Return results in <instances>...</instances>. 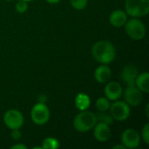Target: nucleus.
<instances>
[{
    "instance_id": "2eb2a0df",
    "label": "nucleus",
    "mask_w": 149,
    "mask_h": 149,
    "mask_svg": "<svg viewBox=\"0 0 149 149\" xmlns=\"http://www.w3.org/2000/svg\"><path fill=\"white\" fill-rule=\"evenodd\" d=\"M135 86L141 90L142 93H148L149 92V74L148 72H144L138 74L135 79Z\"/></svg>"
},
{
    "instance_id": "b1692460",
    "label": "nucleus",
    "mask_w": 149,
    "mask_h": 149,
    "mask_svg": "<svg viewBox=\"0 0 149 149\" xmlns=\"http://www.w3.org/2000/svg\"><path fill=\"white\" fill-rule=\"evenodd\" d=\"M10 148L11 149H27V147H26L25 145H24V144L19 143V144H15V145H13Z\"/></svg>"
},
{
    "instance_id": "0eeeda50",
    "label": "nucleus",
    "mask_w": 149,
    "mask_h": 149,
    "mask_svg": "<svg viewBox=\"0 0 149 149\" xmlns=\"http://www.w3.org/2000/svg\"><path fill=\"white\" fill-rule=\"evenodd\" d=\"M23 114L16 109H10L3 114L4 125L10 130L20 129L24 125Z\"/></svg>"
},
{
    "instance_id": "c756f323",
    "label": "nucleus",
    "mask_w": 149,
    "mask_h": 149,
    "mask_svg": "<svg viewBox=\"0 0 149 149\" xmlns=\"http://www.w3.org/2000/svg\"><path fill=\"white\" fill-rule=\"evenodd\" d=\"M5 1H12V0H5Z\"/></svg>"
},
{
    "instance_id": "f3484780",
    "label": "nucleus",
    "mask_w": 149,
    "mask_h": 149,
    "mask_svg": "<svg viewBox=\"0 0 149 149\" xmlns=\"http://www.w3.org/2000/svg\"><path fill=\"white\" fill-rule=\"evenodd\" d=\"M42 149H57L60 147L59 141L53 137H47L42 142Z\"/></svg>"
},
{
    "instance_id": "7ed1b4c3",
    "label": "nucleus",
    "mask_w": 149,
    "mask_h": 149,
    "mask_svg": "<svg viewBox=\"0 0 149 149\" xmlns=\"http://www.w3.org/2000/svg\"><path fill=\"white\" fill-rule=\"evenodd\" d=\"M125 10L132 17H145L149 13V0H126Z\"/></svg>"
},
{
    "instance_id": "423d86ee",
    "label": "nucleus",
    "mask_w": 149,
    "mask_h": 149,
    "mask_svg": "<svg viewBox=\"0 0 149 149\" xmlns=\"http://www.w3.org/2000/svg\"><path fill=\"white\" fill-rule=\"evenodd\" d=\"M110 114L113 120L117 121H125L127 120L131 113L130 107L127 103L121 100H115L110 106Z\"/></svg>"
},
{
    "instance_id": "4468645a",
    "label": "nucleus",
    "mask_w": 149,
    "mask_h": 149,
    "mask_svg": "<svg viewBox=\"0 0 149 149\" xmlns=\"http://www.w3.org/2000/svg\"><path fill=\"white\" fill-rule=\"evenodd\" d=\"M127 21V14L126 13V11L120 9L113 10L109 17L110 24L117 28L124 26Z\"/></svg>"
},
{
    "instance_id": "f257e3e1",
    "label": "nucleus",
    "mask_w": 149,
    "mask_h": 149,
    "mask_svg": "<svg viewBox=\"0 0 149 149\" xmlns=\"http://www.w3.org/2000/svg\"><path fill=\"white\" fill-rule=\"evenodd\" d=\"M92 55L100 64L109 65L114 60L116 51L111 42L107 40H100L93 45Z\"/></svg>"
},
{
    "instance_id": "20e7f679",
    "label": "nucleus",
    "mask_w": 149,
    "mask_h": 149,
    "mask_svg": "<svg viewBox=\"0 0 149 149\" xmlns=\"http://www.w3.org/2000/svg\"><path fill=\"white\" fill-rule=\"evenodd\" d=\"M125 31L134 40H141L146 36V26L139 17H132L125 24Z\"/></svg>"
},
{
    "instance_id": "cd10ccee",
    "label": "nucleus",
    "mask_w": 149,
    "mask_h": 149,
    "mask_svg": "<svg viewBox=\"0 0 149 149\" xmlns=\"http://www.w3.org/2000/svg\"><path fill=\"white\" fill-rule=\"evenodd\" d=\"M148 108H149V105L148 104V105H147V107H146V115H147V117H148V118H149Z\"/></svg>"
},
{
    "instance_id": "f8f14e48",
    "label": "nucleus",
    "mask_w": 149,
    "mask_h": 149,
    "mask_svg": "<svg viewBox=\"0 0 149 149\" xmlns=\"http://www.w3.org/2000/svg\"><path fill=\"white\" fill-rule=\"evenodd\" d=\"M93 136L100 142H105L111 137V130L107 124L97 122L93 127Z\"/></svg>"
},
{
    "instance_id": "393cba45",
    "label": "nucleus",
    "mask_w": 149,
    "mask_h": 149,
    "mask_svg": "<svg viewBox=\"0 0 149 149\" xmlns=\"http://www.w3.org/2000/svg\"><path fill=\"white\" fill-rule=\"evenodd\" d=\"M38 100H39V102H43L45 103L46 101V96H45L44 94H40L38 97Z\"/></svg>"
},
{
    "instance_id": "a211bd4d",
    "label": "nucleus",
    "mask_w": 149,
    "mask_h": 149,
    "mask_svg": "<svg viewBox=\"0 0 149 149\" xmlns=\"http://www.w3.org/2000/svg\"><path fill=\"white\" fill-rule=\"evenodd\" d=\"M95 106L100 112H107L109 110L111 104H110V100L107 98L100 97V98L97 99V100L95 102Z\"/></svg>"
},
{
    "instance_id": "dca6fc26",
    "label": "nucleus",
    "mask_w": 149,
    "mask_h": 149,
    "mask_svg": "<svg viewBox=\"0 0 149 149\" xmlns=\"http://www.w3.org/2000/svg\"><path fill=\"white\" fill-rule=\"evenodd\" d=\"M90 105H91V100L87 94L84 93H79L77 94L75 98V107H77V109H79V111L87 110Z\"/></svg>"
},
{
    "instance_id": "6ab92c4d",
    "label": "nucleus",
    "mask_w": 149,
    "mask_h": 149,
    "mask_svg": "<svg viewBox=\"0 0 149 149\" xmlns=\"http://www.w3.org/2000/svg\"><path fill=\"white\" fill-rule=\"evenodd\" d=\"M96 118L98 122H102L107 124L108 126L112 125L113 122V118L111 116V114H107L106 112H100L96 114Z\"/></svg>"
},
{
    "instance_id": "5701e85b",
    "label": "nucleus",
    "mask_w": 149,
    "mask_h": 149,
    "mask_svg": "<svg viewBox=\"0 0 149 149\" xmlns=\"http://www.w3.org/2000/svg\"><path fill=\"white\" fill-rule=\"evenodd\" d=\"M22 136V134L20 132L19 129H12L10 132V137L14 140V141H18Z\"/></svg>"
},
{
    "instance_id": "bb28decb",
    "label": "nucleus",
    "mask_w": 149,
    "mask_h": 149,
    "mask_svg": "<svg viewBox=\"0 0 149 149\" xmlns=\"http://www.w3.org/2000/svg\"><path fill=\"white\" fill-rule=\"evenodd\" d=\"M113 149H127L126 147L122 144V145H116V146H113Z\"/></svg>"
},
{
    "instance_id": "9b49d317",
    "label": "nucleus",
    "mask_w": 149,
    "mask_h": 149,
    "mask_svg": "<svg viewBox=\"0 0 149 149\" xmlns=\"http://www.w3.org/2000/svg\"><path fill=\"white\" fill-rule=\"evenodd\" d=\"M138 74L139 71L136 66L134 65H127L122 69L120 72V78L127 86H135V79Z\"/></svg>"
},
{
    "instance_id": "a878e982",
    "label": "nucleus",
    "mask_w": 149,
    "mask_h": 149,
    "mask_svg": "<svg viewBox=\"0 0 149 149\" xmlns=\"http://www.w3.org/2000/svg\"><path fill=\"white\" fill-rule=\"evenodd\" d=\"M47 3H51V4H56V3H59L61 0H45Z\"/></svg>"
},
{
    "instance_id": "4be33fe9",
    "label": "nucleus",
    "mask_w": 149,
    "mask_h": 149,
    "mask_svg": "<svg viewBox=\"0 0 149 149\" xmlns=\"http://www.w3.org/2000/svg\"><path fill=\"white\" fill-rule=\"evenodd\" d=\"M141 135H142V139L144 141V142L149 145V124L147 123L144 127L142 128V131H141Z\"/></svg>"
},
{
    "instance_id": "412c9836",
    "label": "nucleus",
    "mask_w": 149,
    "mask_h": 149,
    "mask_svg": "<svg viewBox=\"0 0 149 149\" xmlns=\"http://www.w3.org/2000/svg\"><path fill=\"white\" fill-rule=\"evenodd\" d=\"M28 2L26 1H24V0H18L15 5V8H16V10L18 12V13H24L27 11L28 10Z\"/></svg>"
},
{
    "instance_id": "c85d7f7f",
    "label": "nucleus",
    "mask_w": 149,
    "mask_h": 149,
    "mask_svg": "<svg viewBox=\"0 0 149 149\" xmlns=\"http://www.w3.org/2000/svg\"><path fill=\"white\" fill-rule=\"evenodd\" d=\"M24 1H26V2H31V1H32V0H24Z\"/></svg>"
},
{
    "instance_id": "aec40b11",
    "label": "nucleus",
    "mask_w": 149,
    "mask_h": 149,
    "mask_svg": "<svg viewBox=\"0 0 149 149\" xmlns=\"http://www.w3.org/2000/svg\"><path fill=\"white\" fill-rule=\"evenodd\" d=\"M88 0H70V3L75 10H80L86 7Z\"/></svg>"
},
{
    "instance_id": "9d476101",
    "label": "nucleus",
    "mask_w": 149,
    "mask_h": 149,
    "mask_svg": "<svg viewBox=\"0 0 149 149\" xmlns=\"http://www.w3.org/2000/svg\"><path fill=\"white\" fill-rule=\"evenodd\" d=\"M104 93L106 98H107L109 100H118L123 94V88L119 82L116 81H111L107 83L104 89Z\"/></svg>"
},
{
    "instance_id": "39448f33",
    "label": "nucleus",
    "mask_w": 149,
    "mask_h": 149,
    "mask_svg": "<svg viewBox=\"0 0 149 149\" xmlns=\"http://www.w3.org/2000/svg\"><path fill=\"white\" fill-rule=\"evenodd\" d=\"M31 118L36 125L42 126L46 124L50 119V110L45 103L38 102L35 104L31 111Z\"/></svg>"
},
{
    "instance_id": "6e6552de",
    "label": "nucleus",
    "mask_w": 149,
    "mask_h": 149,
    "mask_svg": "<svg viewBox=\"0 0 149 149\" xmlns=\"http://www.w3.org/2000/svg\"><path fill=\"white\" fill-rule=\"evenodd\" d=\"M121 142L126 148L134 149L138 148L141 143V136L137 131L133 128L126 129L121 134Z\"/></svg>"
},
{
    "instance_id": "1a4fd4ad",
    "label": "nucleus",
    "mask_w": 149,
    "mask_h": 149,
    "mask_svg": "<svg viewBox=\"0 0 149 149\" xmlns=\"http://www.w3.org/2000/svg\"><path fill=\"white\" fill-rule=\"evenodd\" d=\"M124 98L125 102L129 106L137 107L142 101V92L139 90L135 86H127L124 92Z\"/></svg>"
},
{
    "instance_id": "ddd939ff",
    "label": "nucleus",
    "mask_w": 149,
    "mask_h": 149,
    "mask_svg": "<svg viewBox=\"0 0 149 149\" xmlns=\"http://www.w3.org/2000/svg\"><path fill=\"white\" fill-rule=\"evenodd\" d=\"M112 77V71L111 68L107 65H103L98 66L94 72V79L97 82L103 84L109 81Z\"/></svg>"
},
{
    "instance_id": "f03ea898",
    "label": "nucleus",
    "mask_w": 149,
    "mask_h": 149,
    "mask_svg": "<svg viewBox=\"0 0 149 149\" xmlns=\"http://www.w3.org/2000/svg\"><path fill=\"white\" fill-rule=\"evenodd\" d=\"M96 114L93 112L84 110L78 113L73 120L74 128L79 133H86L92 130L97 124Z\"/></svg>"
}]
</instances>
